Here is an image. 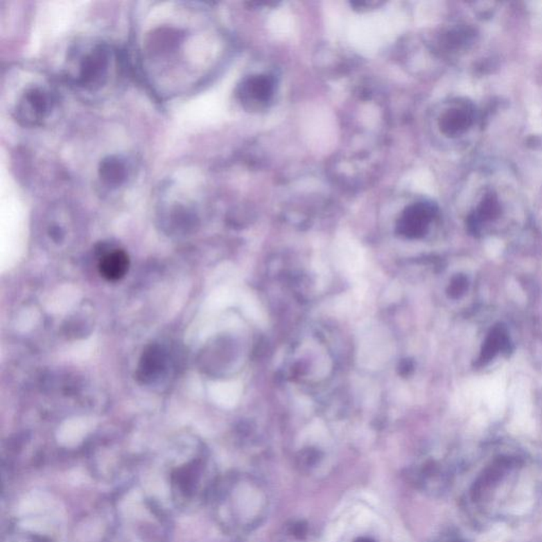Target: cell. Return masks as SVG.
Wrapping results in <instances>:
<instances>
[{"label":"cell","instance_id":"cell-6","mask_svg":"<svg viewBox=\"0 0 542 542\" xmlns=\"http://www.w3.org/2000/svg\"><path fill=\"white\" fill-rule=\"evenodd\" d=\"M130 174V164L121 155H110L102 160L99 166V177L102 184L112 190L125 184Z\"/></svg>","mask_w":542,"mask_h":542},{"label":"cell","instance_id":"cell-10","mask_svg":"<svg viewBox=\"0 0 542 542\" xmlns=\"http://www.w3.org/2000/svg\"><path fill=\"white\" fill-rule=\"evenodd\" d=\"M383 3H375V1H353L351 3V6L354 8L355 10H359V11H367L369 9H375L376 7L383 5Z\"/></svg>","mask_w":542,"mask_h":542},{"label":"cell","instance_id":"cell-9","mask_svg":"<svg viewBox=\"0 0 542 542\" xmlns=\"http://www.w3.org/2000/svg\"><path fill=\"white\" fill-rule=\"evenodd\" d=\"M500 213H501V207L497 196L495 194H487L480 202L475 216L481 222L482 220H495L500 216Z\"/></svg>","mask_w":542,"mask_h":542},{"label":"cell","instance_id":"cell-2","mask_svg":"<svg viewBox=\"0 0 542 542\" xmlns=\"http://www.w3.org/2000/svg\"><path fill=\"white\" fill-rule=\"evenodd\" d=\"M55 99L51 90L41 85L29 86L18 96L13 116L23 125L43 123L51 114Z\"/></svg>","mask_w":542,"mask_h":542},{"label":"cell","instance_id":"cell-7","mask_svg":"<svg viewBox=\"0 0 542 542\" xmlns=\"http://www.w3.org/2000/svg\"><path fill=\"white\" fill-rule=\"evenodd\" d=\"M130 266V259L125 251L116 250L106 254L100 261V274L108 281H118L125 276Z\"/></svg>","mask_w":542,"mask_h":542},{"label":"cell","instance_id":"cell-5","mask_svg":"<svg viewBox=\"0 0 542 542\" xmlns=\"http://www.w3.org/2000/svg\"><path fill=\"white\" fill-rule=\"evenodd\" d=\"M473 122V110L469 104L453 106L441 114L439 128L447 137H455L466 132Z\"/></svg>","mask_w":542,"mask_h":542},{"label":"cell","instance_id":"cell-3","mask_svg":"<svg viewBox=\"0 0 542 542\" xmlns=\"http://www.w3.org/2000/svg\"><path fill=\"white\" fill-rule=\"evenodd\" d=\"M276 92V80L269 74L247 76L238 87V101L248 110L266 107Z\"/></svg>","mask_w":542,"mask_h":542},{"label":"cell","instance_id":"cell-11","mask_svg":"<svg viewBox=\"0 0 542 542\" xmlns=\"http://www.w3.org/2000/svg\"><path fill=\"white\" fill-rule=\"evenodd\" d=\"M467 281L465 278L457 279V282L455 283L453 286V292L457 295L462 294L464 292V289L466 288Z\"/></svg>","mask_w":542,"mask_h":542},{"label":"cell","instance_id":"cell-4","mask_svg":"<svg viewBox=\"0 0 542 542\" xmlns=\"http://www.w3.org/2000/svg\"><path fill=\"white\" fill-rule=\"evenodd\" d=\"M435 207L429 202H417L405 208L399 220V228L409 236H421L435 218Z\"/></svg>","mask_w":542,"mask_h":542},{"label":"cell","instance_id":"cell-8","mask_svg":"<svg viewBox=\"0 0 542 542\" xmlns=\"http://www.w3.org/2000/svg\"><path fill=\"white\" fill-rule=\"evenodd\" d=\"M509 337L505 329L501 326L495 327L482 347L480 362L487 363V361L491 360L499 351L509 350Z\"/></svg>","mask_w":542,"mask_h":542},{"label":"cell","instance_id":"cell-12","mask_svg":"<svg viewBox=\"0 0 542 542\" xmlns=\"http://www.w3.org/2000/svg\"><path fill=\"white\" fill-rule=\"evenodd\" d=\"M356 542H375V541H373V540L367 539V538H362V539H359L358 541Z\"/></svg>","mask_w":542,"mask_h":542},{"label":"cell","instance_id":"cell-1","mask_svg":"<svg viewBox=\"0 0 542 542\" xmlns=\"http://www.w3.org/2000/svg\"><path fill=\"white\" fill-rule=\"evenodd\" d=\"M72 55L70 76L72 81L87 90H96L107 82L110 70V52L101 43L79 47Z\"/></svg>","mask_w":542,"mask_h":542}]
</instances>
